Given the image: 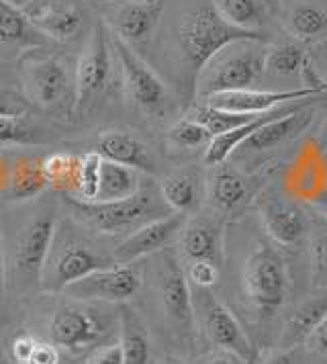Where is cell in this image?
Segmentation results:
<instances>
[{"label":"cell","instance_id":"bcb514c9","mask_svg":"<svg viewBox=\"0 0 327 364\" xmlns=\"http://www.w3.org/2000/svg\"><path fill=\"white\" fill-rule=\"evenodd\" d=\"M4 277H6V266H4V252H2V240H0V305H2V299H4Z\"/></svg>","mask_w":327,"mask_h":364},{"label":"cell","instance_id":"d4e9b609","mask_svg":"<svg viewBox=\"0 0 327 364\" xmlns=\"http://www.w3.org/2000/svg\"><path fill=\"white\" fill-rule=\"evenodd\" d=\"M164 203L174 213H193L200 203V176L196 170H178L160 182Z\"/></svg>","mask_w":327,"mask_h":364},{"label":"cell","instance_id":"816d5d0a","mask_svg":"<svg viewBox=\"0 0 327 364\" xmlns=\"http://www.w3.org/2000/svg\"><path fill=\"white\" fill-rule=\"evenodd\" d=\"M323 146H326V149H327V135H326V144H323Z\"/></svg>","mask_w":327,"mask_h":364},{"label":"cell","instance_id":"1f68e13d","mask_svg":"<svg viewBox=\"0 0 327 364\" xmlns=\"http://www.w3.org/2000/svg\"><path fill=\"white\" fill-rule=\"evenodd\" d=\"M45 144V133L27 115H0V148Z\"/></svg>","mask_w":327,"mask_h":364},{"label":"cell","instance_id":"44dd1931","mask_svg":"<svg viewBox=\"0 0 327 364\" xmlns=\"http://www.w3.org/2000/svg\"><path fill=\"white\" fill-rule=\"evenodd\" d=\"M97 151L104 160L129 166L141 174H156V170H158L151 149L147 148L139 137H135L127 132L100 133Z\"/></svg>","mask_w":327,"mask_h":364},{"label":"cell","instance_id":"3957f363","mask_svg":"<svg viewBox=\"0 0 327 364\" xmlns=\"http://www.w3.org/2000/svg\"><path fill=\"white\" fill-rule=\"evenodd\" d=\"M178 39L188 70H193L196 80L198 72L217 51H221L225 46L240 41V39L264 41V35L242 31V29L229 25L225 18L219 17V13L213 6H200L182 17L178 27Z\"/></svg>","mask_w":327,"mask_h":364},{"label":"cell","instance_id":"ab89813d","mask_svg":"<svg viewBox=\"0 0 327 364\" xmlns=\"http://www.w3.org/2000/svg\"><path fill=\"white\" fill-rule=\"evenodd\" d=\"M27 364H60V350L53 342L37 340Z\"/></svg>","mask_w":327,"mask_h":364},{"label":"cell","instance_id":"ee69618b","mask_svg":"<svg viewBox=\"0 0 327 364\" xmlns=\"http://www.w3.org/2000/svg\"><path fill=\"white\" fill-rule=\"evenodd\" d=\"M198 364H244L237 356H233L231 352H225V350H217V352H211L207 354L205 358H200Z\"/></svg>","mask_w":327,"mask_h":364},{"label":"cell","instance_id":"30bf717a","mask_svg":"<svg viewBox=\"0 0 327 364\" xmlns=\"http://www.w3.org/2000/svg\"><path fill=\"white\" fill-rule=\"evenodd\" d=\"M141 289V274L131 264H111L95 270L80 281L65 287V295L76 301L127 303Z\"/></svg>","mask_w":327,"mask_h":364},{"label":"cell","instance_id":"d6986e66","mask_svg":"<svg viewBox=\"0 0 327 364\" xmlns=\"http://www.w3.org/2000/svg\"><path fill=\"white\" fill-rule=\"evenodd\" d=\"M164 9H166V0L123 2L119 6V11L114 13V35L121 37L129 46L144 43L154 35L156 27L160 25Z\"/></svg>","mask_w":327,"mask_h":364},{"label":"cell","instance_id":"5b68a950","mask_svg":"<svg viewBox=\"0 0 327 364\" xmlns=\"http://www.w3.org/2000/svg\"><path fill=\"white\" fill-rule=\"evenodd\" d=\"M27 100L48 113H74L76 82L64 58L51 53H29L23 60Z\"/></svg>","mask_w":327,"mask_h":364},{"label":"cell","instance_id":"6da1fadb","mask_svg":"<svg viewBox=\"0 0 327 364\" xmlns=\"http://www.w3.org/2000/svg\"><path fill=\"white\" fill-rule=\"evenodd\" d=\"M68 205L80 221L104 235H129L154 219L174 213L164 203L162 195L147 186H141L127 199L86 203L76 197H68Z\"/></svg>","mask_w":327,"mask_h":364},{"label":"cell","instance_id":"52a82bcc","mask_svg":"<svg viewBox=\"0 0 327 364\" xmlns=\"http://www.w3.org/2000/svg\"><path fill=\"white\" fill-rule=\"evenodd\" d=\"M111 264H117L113 256L97 252L88 240H82L78 235H64L58 240L55 235L41 281L48 291L64 293L65 287H70L72 282Z\"/></svg>","mask_w":327,"mask_h":364},{"label":"cell","instance_id":"8992f818","mask_svg":"<svg viewBox=\"0 0 327 364\" xmlns=\"http://www.w3.org/2000/svg\"><path fill=\"white\" fill-rule=\"evenodd\" d=\"M242 284L256 311L264 315L278 311L289 291V274L282 256L270 244H258L245 260Z\"/></svg>","mask_w":327,"mask_h":364},{"label":"cell","instance_id":"484cf974","mask_svg":"<svg viewBox=\"0 0 327 364\" xmlns=\"http://www.w3.org/2000/svg\"><path fill=\"white\" fill-rule=\"evenodd\" d=\"M141 172L133 170L129 166L117 164L102 158L100 166V182L98 195L95 200H119L127 199L141 188Z\"/></svg>","mask_w":327,"mask_h":364},{"label":"cell","instance_id":"4fadbf2b","mask_svg":"<svg viewBox=\"0 0 327 364\" xmlns=\"http://www.w3.org/2000/svg\"><path fill=\"white\" fill-rule=\"evenodd\" d=\"M256 209L264 230L278 246H296L309 230L305 211L291 199L280 197L278 193L260 195Z\"/></svg>","mask_w":327,"mask_h":364},{"label":"cell","instance_id":"7a4b0ae2","mask_svg":"<svg viewBox=\"0 0 327 364\" xmlns=\"http://www.w3.org/2000/svg\"><path fill=\"white\" fill-rule=\"evenodd\" d=\"M266 53L260 39H240L217 51L196 76V92L207 99L219 92L258 88L266 72Z\"/></svg>","mask_w":327,"mask_h":364},{"label":"cell","instance_id":"836d02e7","mask_svg":"<svg viewBox=\"0 0 327 364\" xmlns=\"http://www.w3.org/2000/svg\"><path fill=\"white\" fill-rule=\"evenodd\" d=\"M305 60H307V53L301 46L278 43L266 53V70H272L280 76H293V74H299Z\"/></svg>","mask_w":327,"mask_h":364},{"label":"cell","instance_id":"f1b7e54d","mask_svg":"<svg viewBox=\"0 0 327 364\" xmlns=\"http://www.w3.org/2000/svg\"><path fill=\"white\" fill-rule=\"evenodd\" d=\"M211 6L229 25L252 33H260L268 13L266 0H213Z\"/></svg>","mask_w":327,"mask_h":364},{"label":"cell","instance_id":"2e32d148","mask_svg":"<svg viewBox=\"0 0 327 364\" xmlns=\"http://www.w3.org/2000/svg\"><path fill=\"white\" fill-rule=\"evenodd\" d=\"M23 13L39 33L55 41L76 39L86 21L84 11L70 0H33Z\"/></svg>","mask_w":327,"mask_h":364},{"label":"cell","instance_id":"ba28073f","mask_svg":"<svg viewBox=\"0 0 327 364\" xmlns=\"http://www.w3.org/2000/svg\"><path fill=\"white\" fill-rule=\"evenodd\" d=\"M113 51L121 68L123 88L129 100L147 117H162L170 107V92L156 72L133 51L129 43L111 33Z\"/></svg>","mask_w":327,"mask_h":364},{"label":"cell","instance_id":"7402d4cb","mask_svg":"<svg viewBox=\"0 0 327 364\" xmlns=\"http://www.w3.org/2000/svg\"><path fill=\"white\" fill-rule=\"evenodd\" d=\"M326 164L321 149L309 144L286 174V188L294 199H305L315 203L326 193Z\"/></svg>","mask_w":327,"mask_h":364},{"label":"cell","instance_id":"ffe728a7","mask_svg":"<svg viewBox=\"0 0 327 364\" xmlns=\"http://www.w3.org/2000/svg\"><path fill=\"white\" fill-rule=\"evenodd\" d=\"M207 197L217 213L233 215L242 211L250 200V182L240 170L227 162H221L211 166L207 178Z\"/></svg>","mask_w":327,"mask_h":364},{"label":"cell","instance_id":"9c48e42d","mask_svg":"<svg viewBox=\"0 0 327 364\" xmlns=\"http://www.w3.org/2000/svg\"><path fill=\"white\" fill-rule=\"evenodd\" d=\"M198 289V287H196ZM198 309H200V321L207 340L217 350L231 352L244 364H254L258 358V352L250 342L247 333L242 323L235 319V315L229 311L223 303L209 293V289H198Z\"/></svg>","mask_w":327,"mask_h":364},{"label":"cell","instance_id":"8fae6325","mask_svg":"<svg viewBox=\"0 0 327 364\" xmlns=\"http://www.w3.org/2000/svg\"><path fill=\"white\" fill-rule=\"evenodd\" d=\"M55 232H58L55 219L49 213L35 217L23 230L18 242H16L15 258H13L16 282L33 284L35 281H41V274L48 264L49 252L53 246Z\"/></svg>","mask_w":327,"mask_h":364},{"label":"cell","instance_id":"7c38bea8","mask_svg":"<svg viewBox=\"0 0 327 364\" xmlns=\"http://www.w3.org/2000/svg\"><path fill=\"white\" fill-rule=\"evenodd\" d=\"M107 333L109 326L95 309L62 307L49 321L51 342L70 352H84L86 348L97 346Z\"/></svg>","mask_w":327,"mask_h":364},{"label":"cell","instance_id":"d6a6232c","mask_svg":"<svg viewBox=\"0 0 327 364\" xmlns=\"http://www.w3.org/2000/svg\"><path fill=\"white\" fill-rule=\"evenodd\" d=\"M291 31L301 39H313L327 31V11L315 4H301L291 13Z\"/></svg>","mask_w":327,"mask_h":364},{"label":"cell","instance_id":"f546056e","mask_svg":"<svg viewBox=\"0 0 327 364\" xmlns=\"http://www.w3.org/2000/svg\"><path fill=\"white\" fill-rule=\"evenodd\" d=\"M327 315V297H313L303 303L293 317L286 321V328L282 331L280 346L293 348L309 338L313 328Z\"/></svg>","mask_w":327,"mask_h":364},{"label":"cell","instance_id":"b9f144b4","mask_svg":"<svg viewBox=\"0 0 327 364\" xmlns=\"http://www.w3.org/2000/svg\"><path fill=\"white\" fill-rule=\"evenodd\" d=\"M84 364H125L121 342H114L111 346L100 348Z\"/></svg>","mask_w":327,"mask_h":364},{"label":"cell","instance_id":"cb8c5ba5","mask_svg":"<svg viewBox=\"0 0 327 364\" xmlns=\"http://www.w3.org/2000/svg\"><path fill=\"white\" fill-rule=\"evenodd\" d=\"M119 328H121V348L125 364H154L151 363V340L141 317L121 303L119 307Z\"/></svg>","mask_w":327,"mask_h":364},{"label":"cell","instance_id":"8d00e7d4","mask_svg":"<svg viewBox=\"0 0 327 364\" xmlns=\"http://www.w3.org/2000/svg\"><path fill=\"white\" fill-rule=\"evenodd\" d=\"M311 284L315 291H327V230L311 235Z\"/></svg>","mask_w":327,"mask_h":364},{"label":"cell","instance_id":"ac0fdd59","mask_svg":"<svg viewBox=\"0 0 327 364\" xmlns=\"http://www.w3.org/2000/svg\"><path fill=\"white\" fill-rule=\"evenodd\" d=\"M160 299L162 307L166 311V317L178 326L188 330L195 319V301H193V291L184 270L172 258L166 256L164 264L160 268Z\"/></svg>","mask_w":327,"mask_h":364},{"label":"cell","instance_id":"681fc988","mask_svg":"<svg viewBox=\"0 0 327 364\" xmlns=\"http://www.w3.org/2000/svg\"><path fill=\"white\" fill-rule=\"evenodd\" d=\"M156 364H188V363H184L182 358H176V356H164L162 360Z\"/></svg>","mask_w":327,"mask_h":364},{"label":"cell","instance_id":"7bdbcfd3","mask_svg":"<svg viewBox=\"0 0 327 364\" xmlns=\"http://www.w3.org/2000/svg\"><path fill=\"white\" fill-rule=\"evenodd\" d=\"M305 342L309 344L311 350H315L319 354H327V315L313 328Z\"/></svg>","mask_w":327,"mask_h":364},{"label":"cell","instance_id":"5bb4252c","mask_svg":"<svg viewBox=\"0 0 327 364\" xmlns=\"http://www.w3.org/2000/svg\"><path fill=\"white\" fill-rule=\"evenodd\" d=\"M186 217L188 215L184 213H170L141 225L139 230L123 237V242L114 248L113 260L117 264H133L139 258L162 252L174 240H178V233Z\"/></svg>","mask_w":327,"mask_h":364},{"label":"cell","instance_id":"f907efd6","mask_svg":"<svg viewBox=\"0 0 327 364\" xmlns=\"http://www.w3.org/2000/svg\"><path fill=\"white\" fill-rule=\"evenodd\" d=\"M121 2H133V0H121Z\"/></svg>","mask_w":327,"mask_h":364},{"label":"cell","instance_id":"603a6c76","mask_svg":"<svg viewBox=\"0 0 327 364\" xmlns=\"http://www.w3.org/2000/svg\"><path fill=\"white\" fill-rule=\"evenodd\" d=\"M311 105L294 111L291 115L278 117L274 121L262 125L254 135H250L245 139V144L240 149H250V151H268L278 146H282L284 141L296 137L299 133H303L313 121V111L309 109Z\"/></svg>","mask_w":327,"mask_h":364},{"label":"cell","instance_id":"4316f807","mask_svg":"<svg viewBox=\"0 0 327 364\" xmlns=\"http://www.w3.org/2000/svg\"><path fill=\"white\" fill-rule=\"evenodd\" d=\"M49 184L43 174L41 160L23 156L18 158L9 174V199L11 200H31L33 197L41 195Z\"/></svg>","mask_w":327,"mask_h":364},{"label":"cell","instance_id":"f35d334b","mask_svg":"<svg viewBox=\"0 0 327 364\" xmlns=\"http://www.w3.org/2000/svg\"><path fill=\"white\" fill-rule=\"evenodd\" d=\"M27 111V100L15 95L9 86H2L0 82V115H25Z\"/></svg>","mask_w":327,"mask_h":364},{"label":"cell","instance_id":"f6af8a7d","mask_svg":"<svg viewBox=\"0 0 327 364\" xmlns=\"http://www.w3.org/2000/svg\"><path fill=\"white\" fill-rule=\"evenodd\" d=\"M262 364H296V360H294L293 350L291 348H284V350L272 352Z\"/></svg>","mask_w":327,"mask_h":364},{"label":"cell","instance_id":"277c9868","mask_svg":"<svg viewBox=\"0 0 327 364\" xmlns=\"http://www.w3.org/2000/svg\"><path fill=\"white\" fill-rule=\"evenodd\" d=\"M113 78V41L107 23L97 21L76 64L74 115L90 117L109 92Z\"/></svg>","mask_w":327,"mask_h":364},{"label":"cell","instance_id":"9a60e30c","mask_svg":"<svg viewBox=\"0 0 327 364\" xmlns=\"http://www.w3.org/2000/svg\"><path fill=\"white\" fill-rule=\"evenodd\" d=\"M321 97L309 88H293V90H260V88H247V90H231V92H219L205 99V105L229 111V113H240V115H260L277 109L286 102L313 99Z\"/></svg>","mask_w":327,"mask_h":364},{"label":"cell","instance_id":"e0dca14e","mask_svg":"<svg viewBox=\"0 0 327 364\" xmlns=\"http://www.w3.org/2000/svg\"><path fill=\"white\" fill-rule=\"evenodd\" d=\"M178 246L188 262H223V230L213 217H186L178 233Z\"/></svg>","mask_w":327,"mask_h":364},{"label":"cell","instance_id":"7dc6e473","mask_svg":"<svg viewBox=\"0 0 327 364\" xmlns=\"http://www.w3.org/2000/svg\"><path fill=\"white\" fill-rule=\"evenodd\" d=\"M313 205L317 207V211H321V213L327 217V191L323 193V195H321V197H319V199L315 200Z\"/></svg>","mask_w":327,"mask_h":364},{"label":"cell","instance_id":"60d3db41","mask_svg":"<svg viewBox=\"0 0 327 364\" xmlns=\"http://www.w3.org/2000/svg\"><path fill=\"white\" fill-rule=\"evenodd\" d=\"M301 74V82H303V88H309L313 92L321 95V92H327V82L321 78V74L317 72V68L313 66L309 58L303 62V66L299 70Z\"/></svg>","mask_w":327,"mask_h":364},{"label":"cell","instance_id":"e575fe53","mask_svg":"<svg viewBox=\"0 0 327 364\" xmlns=\"http://www.w3.org/2000/svg\"><path fill=\"white\" fill-rule=\"evenodd\" d=\"M168 139L180 149H196L209 146L213 135L205 125H200L196 119H182L174 123L168 132Z\"/></svg>","mask_w":327,"mask_h":364},{"label":"cell","instance_id":"c3c4849f","mask_svg":"<svg viewBox=\"0 0 327 364\" xmlns=\"http://www.w3.org/2000/svg\"><path fill=\"white\" fill-rule=\"evenodd\" d=\"M4 2H9V4H13L16 9H21V11H25L29 4H31L33 0H4Z\"/></svg>","mask_w":327,"mask_h":364},{"label":"cell","instance_id":"4dcf8cb0","mask_svg":"<svg viewBox=\"0 0 327 364\" xmlns=\"http://www.w3.org/2000/svg\"><path fill=\"white\" fill-rule=\"evenodd\" d=\"M41 166H43V174H45L49 186H53L55 191H62V193H70V195L78 193L82 156L58 151V154L43 158Z\"/></svg>","mask_w":327,"mask_h":364},{"label":"cell","instance_id":"d590c367","mask_svg":"<svg viewBox=\"0 0 327 364\" xmlns=\"http://www.w3.org/2000/svg\"><path fill=\"white\" fill-rule=\"evenodd\" d=\"M100 166H102V156L98 154L97 149L82 156L80 186H78L76 199L86 200V203L97 199L98 182H100Z\"/></svg>","mask_w":327,"mask_h":364},{"label":"cell","instance_id":"74e56055","mask_svg":"<svg viewBox=\"0 0 327 364\" xmlns=\"http://www.w3.org/2000/svg\"><path fill=\"white\" fill-rule=\"evenodd\" d=\"M186 279L193 282L198 289H211L219 279V266L213 262H191Z\"/></svg>","mask_w":327,"mask_h":364},{"label":"cell","instance_id":"83f0119b","mask_svg":"<svg viewBox=\"0 0 327 364\" xmlns=\"http://www.w3.org/2000/svg\"><path fill=\"white\" fill-rule=\"evenodd\" d=\"M0 43L37 48L43 43V35L33 27L31 21L21 9L0 0Z\"/></svg>","mask_w":327,"mask_h":364}]
</instances>
